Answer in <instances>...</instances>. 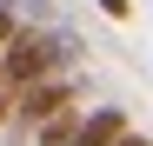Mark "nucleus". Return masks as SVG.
<instances>
[{
  "mask_svg": "<svg viewBox=\"0 0 153 146\" xmlns=\"http://www.w3.org/2000/svg\"><path fill=\"white\" fill-rule=\"evenodd\" d=\"M0 7H13V0H0Z\"/></svg>",
  "mask_w": 153,
  "mask_h": 146,
  "instance_id": "1a4fd4ad",
  "label": "nucleus"
},
{
  "mask_svg": "<svg viewBox=\"0 0 153 146\" xmlns=\"http://www.w3.org/2000/svg\"><path fill=\"white\" fill-rule=\"evenodd\" d=\"M13 113H20V86H7V80H0V126H7Z\"/></svg>",
  "mask_w": 153,
  "mask_h": 146,
  "instance_id": "39448f33",
  "label": "nucleus"
},
{
  "mask_svg": "<svg viewBox=\"0 0 153 146\" xmlns=\"http://www.w3.org/2000/svg\"><path fill=\"white\" fill-rule=\"evenodd\" d=\"M20 27H27V20H20V7H0V53L13 46V33H20Z\"/></svg>",
  "mask_w": 153,
  "mask_h": 146,
  "instance_id": "20e7f679",
  "label": "nucleus"
},
{
  "mask_svg": "<svg viewBox=\"0 0 153 146\" xmlns=\"http://www.w3.org/2000/svg\"><path fill=\"white\" fill-rule=\"evenodd\" d=\"M73 100H80V86H73V73H53V80H40V86H27V93H20V126H47V119H53V113H67Z\"/></svg>",
  "mask_w": 153,
  "mask_h": 146,
  "instance_id": "f257e3e1",
  "label": "nucleus"
},
{
  "mask_svg": "<svg viewBox=\"0 0 153 146\" xmlns=\"http://www.w3.org/2000/svg\"><path fill=\"white\" fill-rule=\"evenodd\" d=\"M120 146H153V139L146 133H120Z\"/></svg>",
  "mask_w": 153,
  "mask_h": 146,
  "instance_id": "6e6552de",
  "label": "nucleus"
},
{
  "mask_svg": "<svg viewBox=\"0 0 153 146\" xmlns=\"http://www.w3.org/2000/svg\"><path fill=\"white\" fill-rule=\"evenodd\" d=\"M80 100H73L67 113H53V119H47V126H33V146H73V133H80Z\"/></svg>",
  "mask_w": 153,
  "mask_h": 146,
  "instance_id": "7ed1b4c3",
  "label": "nucleus"
},
{
  "mask_svg": "<svg viewBox=\"0 0 153 146\" xmlns=\"http://www.w3.org/2000/svg\"><path fill=\"white\" fill-rule=\"evenodd\" d=\"M120 133H133L126 126V106H87V119H80V133H73V146H120Z\"/></svg>",
  "mask_w": 153,
  "mask_h": 146,
  "instance_id": "f03ea898",
  "label": "nucleus"
},
{
  "mask_svg": "<svg viewBox=\"0 0 153 146\" xmlns=\"http://www.w3.org/2000/svg\"><path fill=\"white\" fill-rule=\"evenodd\" d=\"M93 7L107 13V20H126V13H133V0H93Z\"/></svg>",
  "mask_w": 153,
  "mask_h": 146,
  "instance_id": "423d86ee",
  "label": "nucleus"
},
{
  "mask_svg": "<svg viewBox=\"0 0 153 146\" xmlns=\"http://www.w3.org/2000/svg\"><path fill=\"white\" fill-rule=\"evenodd\" d=\"M47 13H53V0H27V27H33V20H47Z\"/></svg>",
  "mask_w": 153,
  "mask_h": 146,
  "instance_id": "0eeeda50",
  "label": "nucleus"
}]
</instances>
